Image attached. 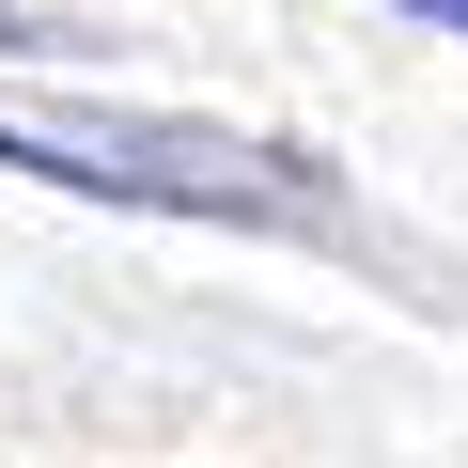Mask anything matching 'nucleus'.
<instances>
[{"mask_svg":"<svg viewBox=\"0 0 468 468\" xmlns=\"http://www.w3.org/2000/svg\"><path fill=\"white\" fill-rule=\"evenodd\" d=\"M0 172L94 187V203H156V218H250V234H297L313 218V187L266 172V141L156 125V110H0Z\"/></svg>","mask_w":468,"mask_h":468,"instance_id":"nucleus-1","label":"nucleus"},{"mask_svg":"<svg viewBox=\"0 0 468 468\" xmlns=\"http://www.w3.org/2000/svg\"><path fill=\"white\" fill-rule=\"evenodd\" d=\"M406 16H437V32H468V0H406Z\"/></svg>","mask_w":468,"mask_h":468,"instance_id":"nucleus-2","label":"nucleus"}]
</instances>
